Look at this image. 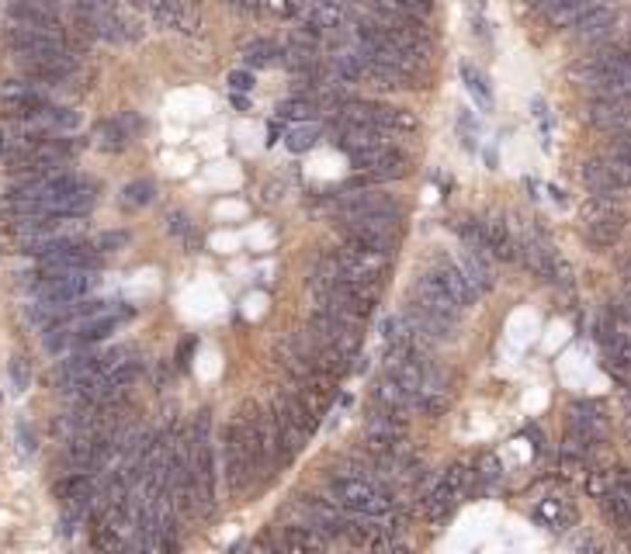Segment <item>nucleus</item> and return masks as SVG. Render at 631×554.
Here are the masks:
<instances>
[{"mask_svg": "<svg viewBox=\"0 0 631 554\" xmlns=\"http://www.w3.org/2000/svg\"><path fill=\"white\" fill-rule=\"evenodd\" d=\"M534 520L548 527V531H555V534H562L569 531L572 523H576V506L569 502L566 495H545V499H538V506H534Z\"/></svg>", "mask_w": 631, "mask_h": 554, "instance_id": "nucleus-9", "label": "nucleus"}, {"mask_svg": "<svg viewBox=\"0 0 631 554\" xmlns=\"http://www.w3.org/2000/svg\"><path fill=\"white\" fill-rule=\"evenodd\" d=\"M597 502H600L604 516H607V520L614 523V527H617V531H631V506L625 502V499H621V495L614 493V489H610L604 499H597Z\"/></svg>", "mask_w": 631, "mask_h": 554, "instance_id": "nucleus-25", "label": "nucleus"}, {"mask_svg": "<svg viewBox=\"0 0 631 554\" xmlns=\"http://www.w3.org/2000/svg\"><path fill=\"white\" fill-rule=\"evenodd\" d=\"M610 478H614V493L631 506V472H614Z\"/></svg>", "mask_w": 631, "mask_h": 554, "instance_id": "nucleus-35", "label": "nucleus"}, {"mask_svg": "<svg viewBox=\"0 0 631 554\" xmlns=\"http://www.w3.org/2000/svg\"><path fill=\"white\" fill-rule=\"evenodd\" d=\"M94 143L101 146L105 153H122V149L132 143V136L122 128L118 118H108V122H101L98 128H94Z\"/></svg>", "mask_w": 631, "mask_h": 554, "instance_id": "nucleus-21", "label": "nucleus"}, {"mask_svg": "<svg viewBox=\"0 0 631 554\" xmlns=\"http://www.w3.org/2000/svg\"><path fill=\"white\" fill-rule=\"evenodd\" d=\"M278 115L281 118H292V122H309L316 115V104L313 98H292V101H285L278 108Z\"/></svg>", "mask_w": 631, "mask_h": 554, "instance_id": "nucleus-26", "label": "nucleus"}, {"mask_svg": "<svg viewBox=\"0 0 631 554\" xmlns=\"http://www.w3.org/2000/svg\"><path fill=\"white\" fill-rule=\"evenodd\" d=\"M11 381H14V391L28 389L32 374H28V364H24V357H14V361H11Z\"/></svg>", "mask_w": 631, "mask_h": 554, "instance_id": "nucleus-34", "label": "nucleus"}, {"mask_svg": "<svg viewBox=\"0 0 631 554\" xmlns=\"http://www.w3.org/2000/svg\"><path fill=\"white\" fill-rule=\"evenodd\" d=\"M625 409H628V423H631V391L625 395Z\"/></svg>", "mask_w": 631, "mask_h": 554, "instance_id": "nucleus-40", "label": "nucleus"}, {"mask_svg": "<svg viewBox=\"0 0 631 554\" xmlns=\"http://www.w3.org/2000/svg\"><path fill=\"white\" fill-rule=\"evenodd\" d=\"M472 482H476V493H493L500 482H504V465L496 454H483L476 465H472Z\"/></svg>", "mask_w": 631, "mask_h": 554, "instance_id": "nucleus-20", "label": "nucleus"}, {"mask_svg": "<svg viewBox=\"0 0 631 554\" xmlns=\"http://www.w3.org/2000/svg\"><path fill=\"white\" fill-rule=\"evenodd\" d=\"M316 139H319V128L316 125H302V128H295L292 136H288V149L292 153H306V149H313Z\"/></svg>", "mask_w": 631, "mask_h": 554, "instance_id": "nucleus-28", "label": "nucleus"}, {"mask_svg": "<svg viewBox=\"0 0 631 554\" xmlns=\"http://www.w3.org/2000/svg\"><path fill=\"white\" fill-rule=\"evenodd\" d=\"M479 226H483L489 257H496V260H513L517 257V239H513V232H510L504 219H479Z\"/></svg>", "mask_w": 631, "mask_h": 554, "instance_id": "nucleus-12", "label": "nucleus"}, {"mask_svg": "<svg viewBox=\"0 0 631 554\" xmlns=\"http://www.w3.org/2000/svg\"><path fill=\"white\" fill-rule=\"evenodd\" d=\"M610 24H614V11H610V7L587 4V11L579 14V21H576L572 28H576V35H583V39H597V35L607 32Z\"/></svg>", "mask_w": 631, "mask_h": 554, "instance_id": "nucleus-19", "label": "nucleus"}, {"mask_svg": "<svg viewBox=\"0 0 631 554\" xmlns=\"http://www.w3.org/2000/svg\"><path fill=\"white\" fill-rule=\"evenodd\" d=\"M458 268H462L465 281L476 287V295H483V291H493V285H496V277H493V268H489V260H485V257L465 253Z\"/></svg>", "mask_w": 631, "mask_h": 554, "instance_id": "nucleus-18", "label": "nucleus"}, {"mask_svg": "<svg viewBox=\"0 0 631 554\" xmlns=\"http://www.w3.org/2000/svg\"><path fill=\"white\" fill-rule=\"evenodd\" d=\"M126 243H128L126 232H105V236H98V239L90 243V249H94V253H111V249L126 247Z\"/></svg>", "mask_w": 631, "mask_h": 554, "instance_id": "nucleus-33", "label": "nucleus"}, {"mask_svg": "<svg viewBox=\"0 0 631 554\" xmlns=\"http://www.w3.org/2000/svg\"><path fill=\"white\" fill-rule=\"evenodd\" d=\"M298 18H302V35H323V32H344L351 14L340 4H309L298 11Z\"/></svg>", "mask_w": 631, "mask_h": 554, "instance_id": "nucleus-7", "label": "nucleus"}, {"mask_svg": "<svg viewBox=\"0 0 631 554\" xmlns=\"http://www.w3.org/2000/svg\"><path fill=\"white\" fill-rule=\"evenodd\" d=\"M340 236H344V249H351V253H368V257H389L392 253V239L381 236V232H372V229L340 226Z\"/></svg>", "mask_w": 631, "mask_h": 554, "instance_id": "nucleus-11", "label": "nucleus"}, {"mask_svg": "<svg viewBox=\"0 0 631 554\" xmlns=\"http://www.w3.org/2000/svg\"><path fill=\"white\" fill-rule=\"evenodd\" d=\"M372 122H375V128L389 132V136H396V132H417V125H420L410 108H392V104H375L372 108Z\"/></svg>", "mask_w": 631, "mask_h": 554, "instance_id": "nucleus-15", "label": "nucleus"}, {"mask_svg": "<svg viewBox=\"0 0 631 554\" xmlns=\"http://www.w3.org/2000/svg\"><path fill=\"white\" fill-rule=\"evenodd\" d=\"M628 427H631V423H628Z\"/></svg>", "mask_w": 631, "mask_h": 554, "instance_id": "nucleus-41", "label": "nucleus"}, {"mask_svg": "<svg viewBox=\"0 0 631 554\" xmlns=\"http://www.w3.org/2000/svg\"><path fill=\"white\" fill-rule=\"evenodd\" d=\"M583 181H587V187L593 191V198H610V202H617V194L625 191V187L614 181V174L607 170L604 160H589V164L583 166Z\"/></svg>", "mask_w": 631, "mask_h": 554, "instance_id": "nucleus-17", "label": "nucleus"}, {"mask_svg": "<svg viewBox=\"0 0 631 554\" xmlns=\"http://www.w3.org/2000/svg\"><path fill=\"white\" fill-rule=\"evenodd\" d=\"M153 191H156V187L149 184V181H136V184H128L126 187V205L128 208L149 205V202H153Z\"/></svg>", "mask_w": 631, "mask_h": 554, "instance_id": "nucleus-31", "label": "nucleus"}, {"mask_svg": "<svg viewBox=\"0 0 631 554\" xmlns=\"http://www.w3.org/2000/svg\"><path fill=\"white\" fill-rule=\"evenodd\" d=\"M402 319H406L410 333L420 336V340H434V343H441V340H451V336H455V326H451V323H441V319H434V315L420 312L417 305H410V312H406Z\"/></svg>", "mask_w": 631, "mask_h": 554, "instance_id": "nucleus-14", "label": "nucleus"}, {"mask_svg": "<svg viewBox=\"0 0 631 554\" xmlns=\"http://www.w3.org/2000/svg\"><path fill=\"white\" fill-rule=\"evenodd\" d=\"M230 87H232V90H250L253 77H250V73H230Z\"/></svg>", "mask_w": 631, "mask_h": 554, "instance_id": "nucleus-36", "label": "nucleus"}, {"mask_svg": "<svg viewBox=\"0 0 631 554\" xmlns=\"http://www.w3.org/2000/svg\"><path fill=\"white\" fill-rule=\"evenodd\" d=\"M250 554H278V551H274L271 544H253V548H250Z\"/></svg>", "mask_w": 631, "mask_h": 554, "instance_id": "nucleus-38", "label": "nucleus"}, {"mask_svg": "<svg viewBox=\"0 0 631 554\" xmlns=\"http://www.w3.org/2000/svg\"><path fill=\"white\" fill-rule=\"evenodd\" d=\"M583 485H587V493L593 495V499H604V495L614 489V478H610V472H587Z\"/></svg>", "mask_w": 631, "mask_h": 554, "instance_id": "nucleus-29", "label": "nucleus"}, {"mask_svg": "<svg viewBox=\"0 0 631 554\" xmlns=\"http://www.w3.org/2000/svg\"><path fill=\"white\" fill-rule=\"evenodd\" d=\"M542 11H545V18L551 21V24L572 28V24L579 21V14L587 11V4H579V0H559V4H545Z\"/></svg>", "mask_w": 631, "mask_h": 554, "instance_id": "nucleus-24", "label": "nucleus"}, {"mask_svg": "<svg viewBox=\"0 0 631 554\" xmlns=\"http://www.w3.org/2000/svg\"><path fill=\"white\" fill-rule=\"evenodd\" d=\"M576 554H621V548H614L607 540H600L597 534H587L576 540Z\"/></svg>", "mask_w": 631, "mask_h": 554, "instance_id": "nucleus-30", "label": "nucleus"}, {"mask_svg": "<svg viewBox=\"0 0 631 554\" xmlns=\"http://www.w3.org/2000/svg\"><path fill=\"white\" fill-rule=\"evenodd\" d=\"M434 281H438V285H441L444 291L455 298V305H458V308H468L476 298H479V295H476V287L465 281V274H462V268H458V264H447V260H444V264H438V270H434Z\"/></svg>", "mask_w": 631, "mask_h": 554, "instance_id": "nucleus-13", "label": "nucleus"}, {"mask_svg": "<svg viewBox=\"0 0 631 554\" xmlns=\"http://www.w3.org/2000/svg\"><path fill=\"white\" fill-rule=\"evenodd\" d=\"M330 540L319 534L309 523H292V527H281L271 537V548L278 554H323Z\"/></svg>", "mask_w": 631, "mask_h": 554, "instance_id": "nucleus-5", "label": "nucleus"}, {"mask_svg": "<svg viewBox=\"0 0 631 554\" xmlns=\"http://www.w3.org/2000/svg\"><path fill=\"white\" fill-rule=\"evenodd\" d=\"M22 447L24 451H35V440L28 437V427H22Z\"/></svg>", "mask_w": 631, "mask_h": 554, "instance_id": "nucleus-37", "label": "nucleus"}, {"mask_svg": "<svg viewBox=\"0 0 631 554\" xmlns=\"http://www.w3.org/2000/svg\"><path fill=\"white\" fill-rule=\"evenodd\" d=\"M604 423H607V416H604V406H597V402H576L569 409V430L587 433L593 440H600Z\"/></svg>", "mask_w": 631, "mask_h": 554, "instance_id": "nucleus-16", "label": "nucleus"}, {"mask_svg": "<svg viewBox=\"0 0 631 554\" xmlns=\"http://www.w3.org/2000/svg\"><path fill=\"white\" fill-rule=\"evenodd\" d=\"M326 499L344 513L368 516V520H381L396 506L389 489H381L375 478H330Z\"/></svg>", "mask_w": 631, "mask_h": 554, "instance_id": "nucleus-1", "label": "nucleus"}, {"mask_svg": "<svg viewBox=\"0 0 631 554\" xmlns=\"http://www.w3.org/2000/svg\"><path fill=\"white\" fill-rule=\"evenodd\" d=\"M604 164H607V170L614 174V181H617V184L631 187V153H628V149H617V146H614V156H610V160H604Z\"/></svg>", "mask_w": 631, "mask_h": 554, "instance_id": "nucleus-27", "label": "nucleus"}, {"mask_svg": "<svg viewBox=\"0 0 631 554\" xmlns=\"http://www.w3.org/2000/svg\"><path fill=\"white\" fill-rule=\"evenodd\" d=\"M143 11H146L149 18L156 21L160 28H174V32H184V35H191V32L202 28L198 11L188 7V4H177V0H153V4H146Z\"/></svg>", "mask_w": 631, "mask_h": 554, "instance_id": "nucleus-6", "label": "nucleus"}, {"mask_svg": "<svg viewBox=\"0 0 631 554\" xmlns=\"http://www.w3.org/2000/svg\"><path fill=\"white\" fill-rule=\"evenodd\" d=\"M278 56H285V49H278V45L268 39H253L243 45V62H247V66H274Z\"/></svg>", "mask_w": 631, "mask_h": 554, "instance_id": "nucleus-22", "label": "nucleus"}, {"mask_svg": "<svg viewBox=\"0 0 631 554\" xmlns=\"http://www.w3.org/2000/svg\"><path fill=\"white\" fill-rule=\"evenodd\" d=\"M621 274H625V281L631 285V260H625V268H621Z\"/></svg>", "mask_w": 631, "mask_h": 554, "instance_id": "nucleus-39", "label": "nucleus"}, {"mask_svg": "<svg viewBox=\"0 0 631 554\" xmlns=\"http://www.w3.org/2000/svg\"><path fill=\"white\" fill-rule=\"evenodd\" d=\"M579 215H583V232L593 247H614L625 232V211L610 198H589Z\"/></svg>", "mask_w": 631, "mask_h": 554, "instance_id": "nucleus-2", "label": "nucleus"}, {"mask_svg": "<svg viewBox=\"0 0 631 554\" xmlns=\"http://www.w3.org/2000/svg\"><path fill=\"white\" fill-rule=\"evenodd\" d=\"M94 287H98V274H63V277H45L39 298L49 308H66L84 302Z\"/></svg>", "mask_w": 631, "mask_h": 554, "instance_id": "nucleus-3", "label": "nucleus"}, {"mask_svg": "<svg viewBox=\"0 0 631 554\" xmlns=\"http://www.w3.org/2000/svg\"><path fill=\"white\" fill-rule=\"evenodd\" d=\"M462 80H465V87H468V94L476 98V104H479L483 111H489V108H493V90H489L485 77L472 66V62H462Z\"/></svg>", "mask_w": 631, "mask_h": 554, "instance_id": "nucleus-23", "label": "nucleus"}, {"mask_svg": "<svg viewBox=\"0 0 631 554\" xmlns=\"http://www.w3.org/2000/svg\"><path fill=\"white\" fill-rule=\"evenodd\" d=\"M128 315H132V308H122V312H101V315L87 319V323H80V326H77V333H73V343H77V347L101 343V340H105V336H111V333L118 329V323H122V319H128Z\"/></svg>", "mask_w": 631, "mask_h": 554, "instance_id": "nucleus-10", "label": "nucleus"}, {"mask_svg": "<svg viewBox=\"0 0 631 554\" xmlns=\"http://www.w3.org/2000/svg\"><path fill=\"white\" fill-rule=\"evenodd\" d=\"M413 305L420 308V312H427V315H434V319H441V323H451V326L462 315V308L455 305V298L434 281V274L417 277V285H413Z\"/></svg>", "mask_w": 631, "mask_h": 554, "instance_id": "nucleus-4", "label": "nucleus"}, {"mask_svg": "<svg viewBox=\"0 0 631 554\" xmlns=\"http://www.w3.org/2000/svg\"><path fill=\"white\" fill-rule=\"evenodd\" d=\"M587 118L597 128H604L610 136H628L631 132V104L625 101H593Z\"/></svg>", "mask_w": 631, "mask_h": 554, "instance_id": "nucleus-8", "label": "nucleus"}, {"mask_svg": "<svg viewBox=\"0 0 631 554\" xmlns=\"http://www.w3.org/2000/svg\"><path fill=\"white\" fill-rule=\"evenodd\" d=\"M167 232L181 236V239H188L191 247L198 243V239H194V229H191V222H188V215H184V211H170V215H167Z\"/></svg>", "mask_w": 631, "mask_h": 554, "instance_id": "nucleus-32", "label": "nucleus"}]
</instances>
